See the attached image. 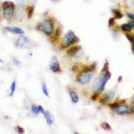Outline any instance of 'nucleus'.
I'll return each instance as SVG.
<instances>
[{"label":"nucleus","instance_id":"obj_9","mask_svg":"<svg viewBox=\"0 0 134 134\" xmlns=\"http://www.w3.org/2000/svg\"><path fill=\"white\" fill-rule=\"evenodd\" d=\"M5 30L10 32V33L14 34H19V35L24 34V31L18 27H9V26H8V27H5Z\"/></svg>","mask_w":134,"mask_h":134},{"label":"nucleus","instance_id":"obj_17","mask_svg":"<svg viewBox=\"0 0 134 134\" xmlns=\"http://www.w3.org/2000/svg\"><path fill=\"white\" fill-rule=\"evenodd\" d=\"M121 29L122 31H124V32H130L131 30V27L130 26V25L128 24H122L121 26Z\"/></svg>","mask_w":134,"mask_h":134},{"label":"nucleus","instance_id":"obj_38","mask_svg":"<svg viewBox=\"0 0 134 134\" xmlns=\"http://www.w3.org/2000/svg\"><path fill=\"white\" fill-rule=\"evenodd\" d=\"M132 4H133V7H134V0H132Z\"/></svg>","mask_w":134,"mask_h":134},{"label":"nucleus","instance_id":"obj_8","mask_svg":"<svg viewBox=\"0 0 134 134\" xmlns=\"http://www.w3.org/2000/svg\"><path fill=\"white\" fill-rule=\"evenodd\" d=\"M50 69L54 72H61L60 66L57 57H53L50 62Z\"/></svg>","mask_w":134,"mask_h":134},{"label":"nucleus","instance_id":"obj_21","mask_svg":"<svg viewBox=\"0 0 134 134\" xmlns=\"http://www.w3.org/2000/svg\"><path fill=\"white\" fill-rule=\"evenodd\" d=\"M42 92L46 97H49V93H48V88L46 87V85L44 82H43L42 85Z\"/></svg>","mask_w":134,"mask_h":134},{"label":"nucleus","instance_id":"obj_22","mask_svg":"<svg viewBox=\"0 0 134 134\" xmlns=\"http://www.w3.org/2000/svg\"><path fill=\"white\" fill-rule=\"evenodd\" d=\"M31 111L33 114L37 115L38 113H39V111H38V108L36 105H32V107H31Z\"/></svg>","mask_w":134,"mask_h":134},{"label":"nucleus","instance_id":"obj_33","mask_svg":"<svg viewBox=\"0 0 134 134\" xmlns=\"http://www.w3.org/2000/svg\"><path fill=\"white\" fill-rule=\"evenodd\" d=\"M77 67H78L77 66H76V65L73 66H72V70L73 72H75L76 70H77Z\"/></svg>","mask_w":134,"mask_h":134},{"label":"nucleus","instance_id":"obj_29","mask_svg":"<svg viewBox=\"0 0 134 134\" xmlns=\"http://www.w3.org/2000/svg\"><path fill=\"white\" fill-rule=\"evenodd\" d=\"M99 94H98V93H94V94H93V95H92L91 97V99L92 100H96L97 99H98Z\"/></svg>","mask_w":134,"mask_h":134},{"label":"nucleus","instance_id":"obj_34","mask_svg":"<svg viewBox=\"0 0 134 134\" xmlns=\"http://www.w3.org/2000/svg\"><path fill=\"white\" fill-rule=\"evenodd\" d=\"M121 81H122V76H119V78H118V80H117L118 82H120Z\"/></svg>","mask_w":134,"mask_h":134},{"label":"nucleus","instance_id":"obj_31","mask_svg":"<svg viewBox=\"0 0 134 134\" xmlns=\"http://www.w3.org/2000/svg\"><path fill=\"white\" fill-rule=\"evenodd\" d=\"M127 16L129 17V18H130L131 20H133L134 21V14H131V13H127Z\"/></svg>","mask_w":134,"mask_h":134},{"label":"nucleus","instance_id":"obj_11","mask_svg":"<svg viewBox=\"0 0 134 134\" xmlns=\"http://www.w3.org/2000/svg\"><path fill=\"white\" fill-rule=\"evenodd\" d=\"M44 114V117L46 119V121L47 123V124L48 125H51L54 123V116L52 115V113H50L49 111H45L43 113Z\"/></svg>","mask_w":134,"mask_h":134},{"label":"nucleus","instance_id":"obj_2","mask_svg":"<svg viewBox=\"0 0 134 134\" xmlns=\"http://www.w3.org/2000/svg\"><path fill=\"white\" fill-rule=\"evenodd\" d=\"M37 29L38 30L42 31L46 35H51L54 31L53 21L51 19H44L42 21L41 23L38 24L37 26Z\"/></svg>","mask_w":134,"mask_h":134},{"label":"nucleus","instance_id":"obj_26","mask_svg":"<svg viewBox=\"0 0 134 134\" xmlns=\"http://www.w3.org/2000/svg\"><path fill=\"white\" fill-rule=\"evenodd\" d=\"M15 130H16V131L18 133H24L25 131L24 129L20 126H17L16 127H15Z\"/></svg>","mask_w":134,"mask_h":134},{"label":"nucleus","instance_id":"obj_23","mask_svg":"<svg viewBox=\"0 0 134 134\" xmlns=\"http://www.w3.org/2000/svg\"><path fill=\"white\" fill-rule=\"evenodd\" d=\"M126 38H127L128 40L131 42L132 44H134V36L133 34H126Z\"/></svg>","mask_w":134,"mask_h":134},{"label":"nucleus","instance_id":"obj_39","mask_svg":"<svg viewBox=\"0 0 134 134\" xmlns=\"http://www.w3.org/2000/svg\"><path fill=\"white\" fill-rule=\"evenodd\" d=\"M0 14H1V8H0Z\"/></svg>","mask_w":134,"mask_h":134},{"label":"nucleus","instance_id":"obj_6","mask_svg":"<svg viewBox=\"0 0 134 134\" xmlns=\"http://www.w3.org/2000/svg\"><path fill=\"white\" fill-rule=\"evenodd\" d=\"M113 111L119 115H130L134 113V111L131 107H128L124 104H120L117 107L114 109Z\"/></svg>","mask_w":134,"mask_h":134},{"label":"nucleus","instance_id":"obj_14","mask_svg":"<svg viewBox=\"0 0 134 134\" xmlns=\"http://www.w3.org/2000/svg\"><path fill=\"white\" fill-rule=\"evenodd\" d=\"M23 7L24 4L21 2H18L17 5V15L18 17H21L22 13H23Z\"/></svg>","mask_w":134,"mask_h":134},{"label":"nucleus","instance_id":"obj_19","mask_svg":"<svg viewBox=\"0 0 134 134\" xmlns=\"http://www.w3.org/2000/svg\"><path fill=\"white\" fill-rule=\"evenodd\" d=\"M100 127L101 128H103V130H106V131H111L112 130V128H111V125L107 123V122H104V123H102L100 124Z\"/></svg>","mask_w":134,"mask_h":134},{"label":"nucleus","instance_id":"obj_5","mask_svg":"<svg viewBox=\"0 0 134 134\" xmlns=\"http://www.w3.org/2000/svg\"><path fill=\"white\" fill-rule=\"evenodd\" d=\"M3 9V18L8 20H10L12 18L14 14L15 6L13 2H5L2 3Z\"/></svg>","mask_w":134,"mask_h":134},{"label":"nucleus","instance_id":"obj_36","mask_svg":"<svg viewBox=\"0 0 134 134\" xmlns=\"http://www.w3.org/2000/svg\"><path fill=\"white\" fill-rule=\"evenodd\" d=\"M131 105H132L133 106V107H134V100H132V101H131Z\"/></svg>","mask_w":134,"mask_h":134},{"label":"nucleus","instance_id":"obj_1","mask_svg":"<svg viewBox=\"0 0 134 134\" xmlns=\"http://www.w3.org/2000/svg\"><path fill=\"white\" fill-rule=\"evenodd\" d=\"M111 74L110 73L109 71L106 73H102L99 75L96 79L94 80L92 85L91 89L93 93H98V94L101 93L105 88L107 82L111 79Z\"/></svg>","mask_w":134,"mask_h":134},{"label":"nucleus","instance_id":"obj_12","mask_svg":"<svg viewBox=\"0 0 134 134\" xmlns=\"http://www.w3.org/2000/svg\"><path fill=\"white\" fill-rule=\"evenodd\" d=\"M69 95L70 97L72 102L73 103H77L79 102V96H78L77 93L76 92L74 91H71L69 92Z\"/></svg>","mask_w":134,"mask_h":134},{"label":"nucleus","instance_id":"obj_30","mask_svg":"<svg viewBox=\"0 0 134 134\" xmlns=\"http://www.w3.org/2000/svg\"><path fill=\"white\" fill-rule=\"evenodd\" d=\"M38 111H39V113H43L44 112V109L43 108V107L42 105H38Z\"/></svg>","mask_w":134,"mask_h":134},{"label":"nucleus","instance_id":"obj_35","mask_svg":"<svg viewBox=\"0 0 134 134\" xmlns=\"http://www.w3.org/2000/svg\"><path fill=\"white\" fill-rule=\"evenodd\" d=\"M131 50H132L133 54H134V44H132V46H131Z\"/></svg>","mask_w":134,"mask_h":134},{"label":"nucleus","instance_id":"obj_20","mask_svg":"<svg viewBox=\"0 0 134 134\" xmlns=\"http://www.w3.org/2000/svg\"><path fill=\"white\" fill-rule=\"evenodd\" d=\"M109 62L107 60H106L105 64H104L102 70H101V73H106V72H109Z\"/></svg>","mask_w":134,"mask_h":134},{"label":"nucleus","instance_id":"obj_3","mask_svg":"<svg viewBox=\"0 0 134 134\" xmlns=\"http://www.w3.org/2000/svg\"><path fill=\"white\" fill-rule=\"evenodd\" d=\"M93 76V70L91 67L86 66L84 68L77 76V81L82 85H85L90 82Z\"/></svg>","mask_w":134,"mask_h":134},{"label":"nucleus","instance_id":"obj_25","mask_svg":"<svg viewBox=\"0 0 134 134\" xmlns=\"http://www.w3.org/2000/svg\"><path fill=\"white\" fill-rule=\"evenodd\" d=\"M13 63H14V64H15L16 66H20L21 64V63L20 62V60H18L17 58H15V57H14V58H13Z\"/></svg>","mask_w":134,"mask_h":134},{"label":"nucleus","instance_id":"obj_10","mask_svg":"<svg viewBox=\"0 0 134 134\" xmlns=\"http://www.w3.org/2000/svg\"><path fill=\"white\" fill-rule=\"evenodd\" d=\"M81 47L80 46H74L70 48L69 50L66 51V54L68 55H69L70 57H72L75 56L76 54H77L79 52L81 51Z\"/></svg>","mask_w":134,"mask_h":134},{"label":"nucleus","instance_id":"obj_16","mask_svg":"<svg viewBox=\"0 0 134 134\" xmlns=\"http://www.w3.org/2000/svg\"><path fill=\"white\" fill-rule=\"evenodd\" d=\"M34 12V8L33 6H27L26 8V13L28 18H31L33 15Z\"/></svg>","mask_w":134,"mask_h":134},{"label":"nucleus","instance_id":"obj_37","mask_svg":"<svg viewBox=\"0 0 134 134\" xmlns=\"http://www.w3.org/2000/svg\"><path fill=\"white\" fill-rule=\"evenodd\" d=\"M0 63H2V64L3 63V60L2 59H1V58H0Z\"/></svg>","mask_w":134,"mask_h":134},{"label":"nucleus","instance_id":"obj_28","mask_svg":"<svg viewBox=\"0 0 134 134\" xmlns=\"http://www.w3.org/2000/svg\"><path fill=\"white\" fill-rule=\"evenodd\" d=\"M109 26L111 27V26H113L115 24V18H111L109 20Z\"/></svg>","mask_w":134,"mask_h":134},{"label":"nucleus","instance_id":"obj_18","mask_svg":"<svg viewBox=\"0 0 134 134\" xmlns=\"http://www.w3.org/2000/svg\"><path fill=\"white\" fill-rule=\"evenodd\" d=\"M15 89H16V82L15 81H13L11 84V87H10V95L11 97L14 96V94L15 91Z\"/></svg>","mask_w":134,"mask_h":134},{"label":"nucleus","instance_id":"obj_4","mask_svg":"<svg viewBox=\"0 0 134 134\" xmlns=\"http://www.w3.org/2000/svg\"><path fill=\"white\" fill-rule=\"evenodd\" d=\"M79 42V39L78 38V37L76 36L72 31L70 30L67 32L63 38V40L61 42V46L64 48H66Z\"/></svg>","mask_w":134,"mask_h":134},{"label":"nucleus","instance_id":"obj_7","mask_svg":"<svg viewBox=\"0 0 134 134\" xmlns=\"http://www.w3.org/2000/svg\"><path fill=\"white\" fill-rule=\"evenodd\" d=\"M30 44V40L24 35H21L16 42L17 46L20 48H26Z\"/></svg>","mask_w":134,"mask_h":134},{"label":"nucleus","instance_id":"obj_32","mask_svg":"<svg viewBox=\"0 0 134 134\" xmlns=\"http://www.w3.org/2000/svg\"><path fill=\"white\" fill-rule=\"evenodd\" d=\"M129 24H130V26H131V29L134 30V21L133 20H131V21H130V22H129Z\"/></svg>","mask_w":134,"mask_h":134},{"label":"nucleus","instance_id":"obj_27","mask_svg":"<svg viewBox=\"0 0 134 134\" xmlns=\"http://www.w3.org/2000/svg\"><path fill=\"white\" fill-rule=\"evenodd\" d=\"M120 103H111V104H109V107L111 109L114 110V109L115 107H117V106L119 105H120Z\"/></svg>","mask_w":134,"mask_h":134},{"label":"nucleus","instance_id":"obj_24","mask_svg":"<svg viewBox=\"0 0 134 134\" xmlns=\"http://www.w3.org/2000/svg\"><path fill=\"white\" fill-rule=\"evenodd\" d=\"M61 34H62V30H61L60 27H58L56 31H55V34H54V37H56L57 38H58V37L61 35Z\"/></svg>","mask_w":134,"mask_h":134},{"label":"nucleus","instance_id":"obj_13","mask_svg":"<svg viewBox=\"0 0 134 134\" xmlns=\"http://www.w3.org/2000/svg\"><path fill=\"white\" fill-rule=\"evenodd\" d=\"M114 97L115 91H108L107 93H105V96L103 97V98L108 102L109 100H112V99L114 98Z\"/></svg>","mask_w":134,"mask_h":134},{"label":"nucleus","instance_id":"obj_15","mask_svg":"<svg viewBox=\"0 0 134 134\" xmlns=\"http://www.w3.org/2000/svg\"><path fill=\"white\" fill-rule=\"evenodd\" d=\"M112 12L113 13L115 18L117 19V20H119V19L123 18V14H122L121 12L119 10H118V9H112Z\"/></svg>","mask_w":134,"mask_h":134}]
</instances>
